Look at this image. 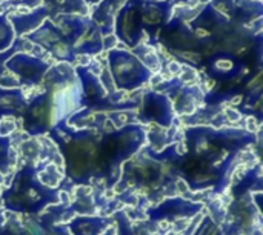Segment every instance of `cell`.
<instances>
[{
	"instance_id": "obj_1",
	"label": "cell",
	"mask_w": 263,
	"mask_h": 235,
	"mask_svg": "<svg viewBox=\"0 0 263 235\" xmlns=\"http://www.w3.org/2000/svg\"><path fill=\"white\" fill-rule=\"evenodd\" d=\"M15 129V122L12 119H3L0 122V134L2 135H6V134H11L12 131Z\"/></svg>"
},
{
	"instance_id": "obj_2",
	"label": "cell",
	"mask_w": 263,
	"mask_h": 235,
	"mask_svg": "<svg viewBox=\"0 0 263 235\" xmlns=\"http://www.w3.org/2000/svg\"><path fill=\"white\" fill-rule=\"evenodd\" d=\"M180 72H182V74H180V79H182V82H185V83L193 82V80L197 79V72H196L193 68H185V69L180 71Z\"/></svg>"
},
{
	"instance_id": "obj_3",
	"label": "cell",
	"mask_w": 263,
	"mask_h": 235,
	"mask_svg": "<svg viewBox=\"0 0 263 235\" xmlns=\"http://www.w3.org/2000/svg\"><path fill=\"white\" fill-rule=\"evenodd\" d=\"M225 115H227V119L230 120V122H239L240 120V112L239 111H236V109H233V108H227V111H225Z\"/></svg>"
},
{
	"instance_id": "obj_4",
	"label": "cell",
	"mask_w": 263,
	"mask_h": 235,
	"mask_svg": "<svg viewBox=\"0 0 263 235\" xmlns=\"http://www.w3.org/2000/svg\"><path fill=\"white\" fill-rule=\"evenodd\" d=\"M116 43H117V38H116L114 34H108V35L103 37V48L105 49H109V48L116 46Z\"/></svg>"
},
{
	"instance_id": "obj_5",
	"label": "cell",
	"mask_w": 263,
	"mask_h": 235,
	"mask_svg": "<svg viewBox=\"0 0 263 235\" xmlns=\"http://www.w3.org/2000/svg\"><path fill=\"white\" fill-rule=\"evenodd\" d=\"M233 66V63L230 62V60H225V58H222V60H219L217 63H216V68L219 69V71H227V69H230Z\"/></svg>"
},
{
	"instance_id": "obj_6",
	"label": "cell",
	"mask_w": 263,
	"mask_h": 235,
	"mask_svg": "<svg viewBox=\"0 0 263 235\" xmlns=\"http://www.w3.org/2000/svg\"><path fill=\"white\" fill-rule=\"evenodd\" d=\"M176 189L179 192H186V191H190V185L185 180H177L176 182Z\"/></svg>"
},
{
	"instance_id": "obj_7",
	"label": "cell",
	"mask_w": 263,
	"mask_h": 235,
	"mask_svg": "<svg viewBox=\"0 0 263 235\" xmlns=\"http://www.w3.org/2000/svg\"><path fill=\"white\" fill-rule=\"evenodd\" d=\"M180 69H182V66H180L177 62H171V63L168 65V71H171L173 74H179Z\"/></svg>"
},
{
	"instance_id": "obj_8",
	"label": "cell",
	"mask_w": 263,
	"mask_h": 235,
	"mask_svg": "<svg viewBox=\"0 0 263 235\" xmlns=\"http://www.w3.org/2000/svg\"><path fill=\"white\" fill-rule=\"evenodd\" d=\"M247 125H248V131H250V132H256V131H257L256 119H251V117H250V119L247 120Z\"/></svg>"
},
{
	"instance_id": "obj_9",
	"label": "cell",
	"mask_w": 263,
	"mask_h": 235,
	"mask_svg": "<svg viewBox=\"0 0 263 235\" xmlns=\"http://www.w3.org/2000/svg\"><path fill=\"white\" fill-rule=\"evenodd\" d=\"M199 2H200V3H208L210 0H199Z\"/></svg>"
}]
</instances>
